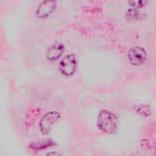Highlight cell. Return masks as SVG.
<instances>
[{
	"mask_svg": "<svg viewBox=\"0 0 156 156\" xmlns=\"http://www.w3.org/2000/svg\"><path fill=\"white\" fill-rule=\"evenodd\" d=\"M97 126L103 133L112 134L117 130V118L112 112L102 110L98 115Z\"/></svg>",
	"mask_w": 156,
	"mask_h": 156,
	"instance_id": "cell-1",
	"label": "cell"
},
{
	"mask_svg": "<svg viewBox=\"0 0 156 156\" xmlns=\"http://www.w3.org/2000/svg\"><path fill=\"white\" fill-rule=\"evenodd\" d=\"M77 58L74 54L65 56L58 63V70L64 77H71L77 69Z\"/></svg>",
	"mask_w": 156,
	"mask_h": 156,
	"instance_id": "cell-2",
	"label": "cell"
},
{
	"mask_svg": "<svg viewBox=\"0 0 156 156\" xmlns=\"http://www.w3.org/2000/svg\"><path fill=\"white\" fill-rule=\"evenodd\" d=\"M60 118V113L58 112H48L46 113L39 122V130L42 134H48L51 129L52 125L55 124Z\"/></svg>",
	"mask_w": 156,
	"mask_h": 156,
	"instance_id": "cell-3",
	"label": "cell"
},
{
	"mask_svg": "<svg viewBox=\"0 0 156 156\" xmlns=\"http://www.w3.org/2000/svg\"><path fill=\"white\" fill-rule=\"evenodd\" d=\"M129 62L133 66H140L147 59V52L141 47L132 48L127 55Z\"/></svg>",
	"mask_w": 156,
	"mask_h": 156,
	"instance_id": "cell-4",
	"label": "cell"
},
{
	"mask_svg": "<svg viewBox=\"0 0 156 156\" xmlns=\"http://www.w3.org/2000/svg\"><path fill=\"white\" fill-rule=\"evenodd\" d=\"M57 8L56 0H43L37 6L36 15L40 19H45L48 17Z\"/></svg>",
	"mask_w": 156,
	"mask_h": 156,
	"instance_id": "cell-5",
	"label": "cell"
},
{
	"mask_svg": "<svg viewBox=\"0 0 156 156\" xmlns=\"http://www.w3.org/2000/svg\"><path fill=\"white\" fill-rule=\"evenodd\" d=\"M65 51V46L61 43H55L51 45L47 50V58L49 61L58 59Z\"/></svg>",
	"mask_w": 156,
	"mask_h": 156,
	"instance_id": "cell-6",
	"label": "cell"
},
{
	"mask_svg": "<svg viewBox=\"0 0 156 156\" xmlns=\"http://www.w3.org/2000/svg\"><path fill=\"white\" fill-rule=\"evenodd\" d=\"M54 145L53 141L51 140H46V141H40V142H36L33 144H31V148L33 150H45L48 148H50Z\"/></svg>",
	"mask_w": 156,
	"mask_h": 156,
	"instance_id": "cell-7",
	"label": "cell"
},
{
	"mask_svg": "<svg viewBox=\"0 0 156 156\" xmlns=\"http://www.w3.org/2000/svg\"><path fill=\"white\" fill-rule=\"evenodd\" d=\"M130 6L133 10H139L143 9L147 5V0H128Z\"/></svg>",
	"mask_w": 156,
	"mask_h": 156,
	"instance_id": "cell-8",
	"label": "cell"
}]
</instances>
